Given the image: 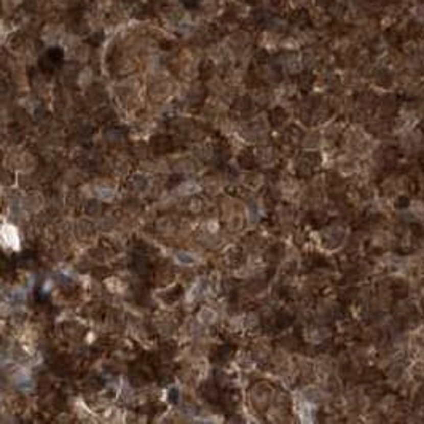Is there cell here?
Wrapping results in <instances>:
<instances>
[{"label": "cell", "instance_id": "obj_1", "mask_svg": "<svg viewBox=\"0 0 424 424\" xmlns=\"http://www.w3.org/2000/svg\"><path fill=\"white\" fill-rule=\"evenodd\" d=\"M158 16L161 19V24L168 31H177L180 24L187 19L189 13L187 8L180 4H168L158 11Z\"/></svg>", "mask_w": 424, "mask_h": 424}, {"label": "cell", "instance_id": "obj_2", "mask_svg": "<svg viewBox=\"0 0 424 424\" xmlns=\"http://www.w3.org/2000/svg\"><path fill=\"white\" fill-rule=\"evenodd\" d=\"M250 43H252V34L246 28H238L231 31L227 35V38H225V46H227L230 53H234V55H243V53H246Z\"/></svg>", "mask_w": 424, "mask_h": 424}, {"label": "cell", "instance_id": "obj_3", "mask_svg": "<svg viewBox=\"0 0 424 424\" xmlns=\"http://www.w3.org/2000/svg\"><path fill=\"white\" fill-rule=\"evenodd\" d=\"M65 32H67V28H65L64 21H45L40 31V40L46 45L56 46L61 45Z\"/></svg>", "mask_w": 424, "mask_h": 424}, {"label": "cell", "instance_id": "obj_4", "mask_svg": "<svg viewBox=\"0 0 424 424\" xmlns=\"http://www.w3.org/2000/svg\"><path fill=\"white\" fill-rule=\"evenodd\" d=\"M223 10H225L223 0H200L196 13L204 21H212V19H219V16L223 13Z\"/></svg>", "mask_w": 424, "mask_h": 424}, {"label": "cell", "instance_id": "obj_5", "mask_svg": "<svg viewBox=\"0 0 424 424\" xmlns=\"http://www.w3.org/2000/svg\"><path fill=\"white\" fill-rule=\"evenodd\" d=\"M308 11H310L311 26H314V29H317V31L327 29L328 26L334 22V18L328 13V10H324V8H319V7L313 5V7L308 8Z\"/></svg>", "mask_w": 424, "mask_h": 424}, {"label": "cell", "instance_id": "obj_6", "mask_svg": "<svg viewBox=\"0 0 424 424\" xmlns=\"http://www.w3.org/2000/svg\"><path fill=\"white\" fill-rule=\"evenodd\" d=\"M287 21L290 24V29H304V28H308V26L311 24L308 8H292Z\"/></svg>", "mask_w": 424, "mask_h": 424}, {"label": "cell", "instance_id": "obj_7", "mask_svg": "<svg viewBox=\"0 0 424 424\" xmlns=\"http://www.w3.org/2000/svg\"><path fill=\"white\" fill-rule=\"evenodd\" d=\"M265 29H268L271 32H276L279 35H286L289 31H290V24L286 18H281V16H270L267 21H265Z\"/></svg>", "mask_w": 424, "mask_h": 424}, {"label": "cell", "instance_id": "obj_8", "mask_svg": "<svg viewBox=\"0 0 424 424\" xmlns=\"http://www.w3.org/2000/svg\"><path fill=\"white\" fill-rule=\"evenodd\" d=\"M281 40H282V35L276 34V32H271L268 29H263V32L260 34V45L263 48H267V50L281 46Z\"/></svg>", "mask_w": 424, "mask_h": 424}, {"label": "cell", "instance_id": "obj_9", "mask_svg": "<svg viewBox=\"0 0 424 424\" xmlns=\"http://www.w3.org/2000/svg\"><path fill=\"white\" fill-rule=\"evenodd\" d=\"M69 56L75 61V62H86L89 58V46L83 42H80L78 45H75L74 48L69 50Z\"/></svg>", "mask_w": 424, "mask_h": 424}, {"label": "cell", "instance_id": "obj_10", "mask_svg": "<svg viewBox=\"0 0 424 424\" xmlns=\"http://www.w3.org/2000/svg\"><path fill=\"white\" fill-rule=\"evenodd\" d=\"M118 4L120 2H116V0H95V8L101 13V15H107V13H110Z\"/></svg>", "mask_w": 424, "mask_h": 424}, {"label": "cell", "instance_id": "obj_11", "mask_svg": "<svg viewBox=\"0 0 424 424\" xmlns=\"http://www.w3.org/2000/svg\"><path fill=\"white\" fill-rule=\"evenodd\" d=\"M85 2L83 0H62V8L64 10H74V8H82Z\"/></svg>", "mask_w": 424, "mask_h": 424}, {"label": "cell", "instance_id": "obj_12", "mask_svg": "<svg viewBox=\"0 0 424 424\" xmlns=\"http://www.w3.org/2000/svg\"><path fill=\"white\" fill-rule=\"evenodd\" d=\"M179 2H180V5L187 8V11H196L200 0H179Z\"/></svg>", "mask_w": 424, "mask_h": 424}, {"label": "cell", "instance_id": "obj_13", "mask_svg": "<svg viewBox=\"0 0 424 424\" xmlns=\"http://www.w3.org/2000/svg\"><path fill=\"white\" fill-rule=\"evenodd\" d=\"M335 2L337 0H314V5L319 7V8H324V10H328Z\"/></svg>", "mask_w": 424, "mask_h": 424}, {"label": "cell", "instance_id": "obj_14", "mask_svg": "<svg viewBox=\"0 0 424 424\" xmlns=\"http://www.w3.org/2000/svg\"><path fill=\"white\" fill-rule=\"evenodd\" d=\"M149 2H150V4H152V5L158 10V11H160V8H163L164 5H168V4H169V0H149Z\"/></svg>", "mask_w": 424, "mask_h": 424}]
</instances>
